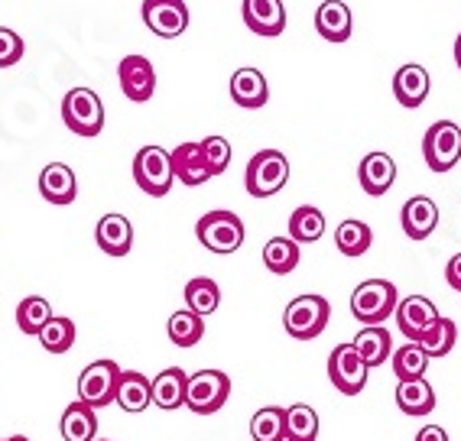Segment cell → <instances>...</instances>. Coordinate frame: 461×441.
I'll return each mask as SVG.
<instances>
[{"mask_svg":"<svg viewBox=\"0 0 461 441\" xmlns=\"http://www.w3.org/2000/svg\"><path fill=\"white\" fill-rule=\"evenodd\" d=\"M445 279H448V286H452L455 292H461V254H455L452 260H448V266H445Z\"/></svg>","mask_w":461,"mask_h":441,"instance_id":"41","label":"cell"},{"mask_svg":"<svg viewBox=\"0 0 461 441\" xmlns=\"http://www.w3.org/2000/svg\"><path fill=\"white\" fill-rule=\"evenodd\" d=\"M331 315V305L325 295H296L283 311V328L296 341H312L325 331Z\"/></svg>","mask_w":461,"mask_h":441,"instance_id":"2","label":"cell"},{"mask_svg":"<svg viewBox=\"0 0 461 441\" xmlns=\"http://www.w3.org/2000/svg\"><path fill=\"white\" fill-rule=\"evenodd\" d=\"M95 240L107 256H127L133 247V224L124 214H104L95 228Z\"/></svg>","mask_w":461,"mask_h":441,"instance_id":"19","label":"cell"},{"mask_svg":"<svg viewBox=\"0 0 461 441\" xmlns=\"http://www.w3.org/2000/svg\"><path fill=\"white\" fill-rule=\"evenodd\" d=\"M117 78H121V91L127 98L143 104V101L153 98L157 91V68L147 56H124L121 66H117Z\"/></svg>","mask_w":461,"mask_h":441,"instance_id":"12","label":"cell"},{"mask_svg":"<svg viewBox=\"0 0 461 441\" xmlns=\"http://www.w3.org/2000/svg\"><path fill=\"white\" fill-rule=\"evenodd\" d=\"M52 305L42 295H26L23 302L17 305V325L23 335H40L42 328L50 325Z\"/></svg>","mask_w":461,"mask_h":441,"instance_id":"37","label":"cell"},{"mask_svg":"<svg viewBox=\"0 0 461 441\" xmlns=\"http://www.w3.org/2000/svg\"><path fill=\"white\" fill-rule=\"evenodd\" d=\"M455 341H458V325H455L452 319H445V315H438L432 325L426 328L420 335V347L429 354V357H448L455 347Z\"/></svg>","mask_w":461,"mask_h":441,"instance_id":"28","label":"cell"},{"mask_svg":"<svg viewBox=\"0 0 461 441\" xmlns=\"http://www.w3.org/2000/svg\"><path fill=\"white\" fill-rule=\"evenodd\" d=\"M114 402L124 412H143V409H149L153 406V380H147L140 370H124L121 383H117Z\"/></svg>","mask_w":461,"mask_h":441,"instance_id":"22","label":"cell"},{"mask_svg":"<svg viewBox=\"0 0 461 441\" xmlns=\"http://www.w3.org/2000/svg\"><path fill=\"white\" fill-rule=\"evenodd\" d=\"M429 88H432L429 72L416 62H410L393 75V94L403 107H420L429 98Z\"/></svg>","mask_w":461,"mask_h":441,"instance_id":"24","label":"cell"},{"mask_svg":"<svg viewBox=\"0 0 461 441\" xmlns=\"http://www.w3.org/2000/svg\"><path fill=\"white\" fill-rule=\"evenodd\" d=\"M400 305V292L390 279H364L351 292V315L361 325H384Z\"/></svg>","mask_w":461,"mask_h":441,"instance_id":"1","label":"cell"},{"mask_svg":"<svg viewBox=\"0 0 461 441\" xmlns=\"http://www.w3.org/2000/svg\"><path fill=\"white\" fill-rule=\"evenodd\" d=\"M250 438L254 441H283L286 438V409L264 406L250 418Z\"/></svg>","mask_w":461,"mask_h":441,"instance_id":"35","label":"cell"},{"mask_svg":"<svg viewBox=\"0 0 461 441\" xmlns=\"http://www.w3.org/2000/svg\"><path fill=\"white\" fill-rule=\"evenodd\" d=\"M230 396V376L221 370H198L189 376V390H185V409L195 416H212L228 402Z\"/></svg>","mask_w":461,"mask_h":441,"instance_id":"8","label":"cell"},{"mask_svg":"<svg viewBox=\"0 0 461 441\" xmlns=\"http://www.w3.org/2000/svg\"><path fill=\"white\" fill-rule=\"evenodd\" d=\"M351 344L357 347V354L364 357L367 367L387 364V357L393 354V341H390V331L384 325H364Z\"/></svg>","mask_w":461,"mask_h":441,"instance_id":"26","label":"cell"},{"mask_svg":"<svg viewBox=\"0 0 461 441\" xmlns=\"http://www.w3.org/2000/svg\"><path fill=\"white\" fill-rule=\"evenodd\" d=\"M124 370L117 367V360H95L82 370L78 376V400L88 402L91 409H107L117 396V383H121Z\"/></svg>","mask_w":461,"mask_h":441,"instance_id":"7","label":"cell"},{"mask_svg":"<svg viewBox=\"0 0 461 441\" xmlns=\"http://www.w3.org/2000/svg\"><path fill=\"white\" fill-rule=\"evenodd\" d=\"M202 153H205V163L212 169V176H221L230 166V143L224 137H218V133L202 140Z\"/></svg>","mask_w":461,"mask_h":441,"instance_id":"39","label":"cell"},{"mask_svg":"<svg viewBox=\"0 0 461 441\" xmlns=\"http://www.w3.org/2000/svg\"><path fill=\"white\" fill-rule=\"evenodd\" d=\"M264 263L270 273L286 276L299 266V244L293 238H270L264 247Z\"/></svg>","mask_w":461,"mask_h":441,"instance_id":"33","label":"cell"},{"mask_svg":"<svg viewBox=\"0 0 461 441\" xmlns=\"http://www.w3.org/2000/svg\"><path fill=\"white\" fill-rule=\"evenodd\" d=\"M40 195L50 204H72L78 195V179L66 163H50L40 172Z\"/></svg>","mask_w":461,"mask_h":441,"instance_id":"21","label":"cell"},{"mask_svg":"<svg viewBox=\"0 0 461 441\" xmlns=\"http://www.w3.org/2000/svg\"><path fill=\"white\" fill-rule=\"evenodd\" d=\"M244 23L257 36H280L286 30V7L283 0H244Z\"/></svg>","mask_w":461,"mask_h":441,"instance_id":"13","label":"cell"},{"mask_svg":"<svg viewBox=\"0 0 461 441\" xmlns=\"http://www.w3.org/2000/svg\"><path fill=\"white\" fill-rule=\"evenodd\" d=\"M0 441H30V438H23V435H10V438H0Z\"/></svg>","mask_w":461,"mask_h":441,"instance_id":"44","label":"cell"},{"mask_svg":"<svg viewBox=\"0 0 461 441\" xmlns=\"http://www.w3.org/2000/svg\"><path fill=\"white\" fill-rule=\"evenodd\" d=\"M321 234H325V214L319 208L303 204V208L293 212V218H289V238L296 240V244H315V240H321Z\"/></svg>","mask_w":461,"mask_h":441,"instance_id":"32","label":"cell"},{"mask_svg":"<svg viewBox=\"0 0 461 441\" xmlns=\"http://www.w3.org/2000/svg\"><path fill=\"white\" fill-rule=\"evenodd\" d=\"M289 182V159L280 149H260L248 163V176L244 185L254 198H270L276 195L283 185Z\"/></svg>","mask_w":461,"mask_h":441,"instance_id":"6","label":"cell"},{"mask_svg":"<svg viewBox=\"0 0 461 441\" xmlns=\"http://www.w3.org/2000/svg\"><path fill=\"white\" fill-rule=\"evenodd\" d=\"M218 305H221V289H218V283L208 276H195L185 283V309H192L195 315H212V311H218Z\"/></svg>","mask_w":461,"mask_h":441,"instance_id":"31","label":"cell"},{"mask_svg":"<svg viewBox=\"0 0 461 441\" xmlns=\"http://www.w3.org/2000/svg\"><path fill=\"white\" fill-rule=\"evenodd\" d=\"M133 182L153 198L169 195V188L176 182L173 156L166 153L163 147H143L140 153L133 156Z\"/></svg>","mask_w":461,"mask_h":441,"instance_id":"5","label":"cell"},{"mask_svg":"<svg viewBox=\"0 0 461 441\" xmlns=\"http://www.w3.org/2000/svg\"><path fill=\"white\" fill-rule=\"evenodd\" d=\"M101 441H107V438H101Z\"/></svg>","mask_w":461,"mask_h":441,"instance_id":"45","label":"cell"},{"mask_svg":"<svg viewBox=\"0 0 461 441\" xmlns=\"http://www.w3.org/2000/svg\"><path fill=\"white\" fill-rule=\"evenodd\" d=\"M400 224H403V234L410 240H426L438 228V204L429 195L410 198L400 212Z\"/></svg>","mask_w":461,"mask_h":441,"instance_id":"17","label":"cell"},{"mask_svg":"<svg viewBox=\"0 0 461 441\" xmlns=\"http://www.w3.org/2000/svg\"><path fill=\"white\" fill-rule=\"evenodd\" d=\"M62 121L78 137H98L104 130V104L91 88H72L62 98Z\"/></svg>","mask_w":461,"mask_h":441,"instance_id":"4","label":"cell"},{"mask_svg":"<svg viewBox=\"0 0 461 441\" xmlns=\"http://www.w3.org/2000/svg\"><path fill=\"white\" fill-rule=\"evenodd\" d=\"M62 438L66 441H98V409L88 402H72L62 412Z\"/></svg>","mask_w":461,"mask_h":441,"instance_id":"25","label":"cell"},{"mask_svg":"<svg viewBox=\"0 0 461 441\" xmlns=\"http://www.w3.org/2000/svg\"><path fill=\"white\" fill-rule=\"evenodd\" d=\"M367 370L371 367L364 364V357L357 354L355 344H338L329 357V380L345 396H357L367 386Z\"/></svg>","mask_w":461,"mask_h":441,"instance_id":"10","label":"cell"},{"mask_svg":"<svg viewBox=\"0 0 461 441\" xmlns=\"http://www.w3.org/2000/svg\"><path fill=\"white\" fill-rule=\"evenodd\" d=\"M371 244H374L371 224H364V220H357V218H348V220H341V224H338V230H335V247L345 256H361V254H367V250H371Z\"/></svg>","mask_w":461,"mask_h":441,"instance_id":"29","label":"cell"},{"mask_svg":"<svg viewBox=\"0 0 461 441\" xmlns=\"http://www.w3.org/2000/svg\"><path fill=\"white\" fill-rule=\"evenodd\" d=\"M230 101L238 107H248V111H257L270 101V88H267L264 72L257 68H238L230 75Z\"/></svg>","mask_w":461,"mask_h":441,"instance_id":"20","label":"cell"},{"mask_svg":"<svg viewBox=\"0 0 461 441\" xmlns=\"http://www.w3.org/2000/svg\"><path fill=\"white\" fill-rule=\"evenodd\" d=\"M195 238L212 254H234L244 244V220L234 212H208L198 218Z\"/></svg>","mask_w":461,"mask_h":441,"instance_id":"3","label":"cell"},{"mask_svg":"<svg viewBox=\"0 0 461 441\" xmlns=\"http://www.w3.org/2000/svg\"><path fill=\"white\" fill-rule=\"evenodd\" d=\"M455 62H458V72H461V33H458V40H455Z\"/></svg>","mask_w":461,"mask_h":441,"instance_id":"43","label":"cell"},{"mask_svg":"<svg viewBox=\"0 0 461 441\" xmlns=\"http://www.w3.org/2000/svg\"><path fill=\"white\" fill-rule=\"evenodd\" d=\"M23 36L17 30H7V26H0V68H10L17 66L20 58H23Z\"/></svg>","mask_w":461,"mask_h":441,"instance_id":"40","label":"cell"},{"mask_svg":"<svg viewBox=\"0 0 461 441\" xmlns=\"http://www.w3.org/2000/svg\"><path fill=\"white\" fill-rule=\"evenodd\" d=\"M396 406L406 416H429L436 409V390H432V383H426V376L406 380L396 386Z\"/></svg>","mask_w":461,"mask_h":441,"instance_id":"27","label":"cell"},{"mask_svg":"<svg viewBox=\"0 0 461 441\" xmlns=\"http://www.w3.org/2000/svg\"><path fill=\"white\" fill-rule=\"evenodd\" d=\"M169 156H173L176 179H179L182 185L195 188V185H205V182L212 179V169H208V163H205L202 143H179Z\"/></svg>","mask_w":461,"mask_h":441,"instance_id":"18","label":"cell"},{"mask_svg":"<svg viewBox=\"0 0 461 441\" xmlns=\"http://www.w3.org/2000/svg\"><path fill=\"white\" fill-rule=\"evenodd\" d=\"M422 156L432 172H448L461 159V127L455 121L432 123L422 137Z\"/></svg>","mask_w":461,"mask_h":441,"instance_id":"9","label":"cell"},{"mask_svg":"<svg viewBox=\"0 0 461 441\" xmlns=\"http://www.w3.org/2000/svg\"><path fill=\"white\" fill-rule=\"evenodd\" d=\"M319 438V412L305 402L286 409V441H315Z\"/></svg>","mask_w":461,"mask_h":441,"instance_id":"36","label":"cell"},{"mask_svg":"<svg viewBox=\"0 0 461 441\" xmlns=\"http://www.w3.org/2000/svg\"><path fill=\"white\" fill-rule=\"evenodd\" d=\"M143 23L153 36L176 40L189 30V7L185 0H143Z\"/></svg>","mask_w":461,"mask_h":441,"instance_id":"11","label":"cell"},{"mask_svg":"<svg viewBox=\"0 0 461 441\" xmlns=\"http://www.w3.org/2000/svg\"><path fill=\"white\" fill-rule=\"evenodd\" d=\"M315 30L325 42H348L355 33V17L345 0H325L315 10Z\"/></svg>","mask_w":461,"mask_h":441,"instance_id":"14","label":"cell"},{"mask_svg":"<svg viewBox=\"0 0 461 441\" xmlns=\"http://www.w3.org/2000/svg\"><path fill=\"white\" fill-rule=\"evenodd\" d=\"M166 331H169V341H173L176 347H195V344L202 341V335H205V319L195 315L192 309H179L169 315Z\"/></svg>","mask_w":461,"mask_h":441,"instance_id":"30","label":"cell"},{"mask_svg":"<svg viewBox=\"0 0 461 441\" xmlns=\"http://www.w3.org/2000/svg\"><path fill=\"white\" fill-rule=\"evenodd\" d=\"M393 374H396V380L400 383H406V380H420V376H426V370H429V354L422 351L420 344L416 341H410V344H403L400 351H393Z\"/></svg>","mask_w":461,"mask_h":441,"instance_id":"34","label":"cell"},{"mask_svg":"<svg viewBox=\"0 0 461 441\" xmlns=\"http://www.w3.org/2000/svg\"><path fill=\"white\" fill-rule=\"evenodd\" d=\"M185 390H189V374L182 367H166L153 380V406L166 409V412L182 409L185 406Z\"/></svg>","mask_w":461,"mask_h":441,"instance_id":"23","label":"cell"},{"mask_svg":"<svg viewBox=\"0 0 461 441\" xmlns=\"http://www.w3.org/2000/svg\"><path fill=\"white\" fill-rule=\"evenodd\" d=\"M416 441H448V432L442 425H426V428L416 432Z\"/></svg>","mask_w":461,"mask_h":441,"instance_id":"42","label":"cell"},{"mask_svg":"<svg viewBox=\"0 0 461 441\" xmlns=\"http://www.w3.org/2000/svg\"><path fill=\"white\" fill-rule=\"evenodd\" d=\"M393 315H396V328H400L410 341H420L422 331L438 319V309L426 295H406V299H400Z\"/></svg>","mask_w":461,"mask_h":441,"instance_id":"15","label":"cell"},{"mask_svg":"<svg viewBox=\"0 0 461 441\" xmlns=\"http://www.w3.org/2000/svg\"><path fill=\"white\" fill-rule=\"evenodd\" d=\"M75 335H78V331H75V321L72 319H66V315H52L50 325L42 328L36 338H40V344L50 354H66V351H72Z\"/></svg>","mask_w":461,"mask_h":441,"instance_id":"38","label":"cell"},{"mask_svg":"<svg viewBox=\"0 0 461 441\" xmlns=\"http://www.w3.org/2000/svg\"><path fill=\"white\" fill-rule=\"evenodd\" d=\"M357 179H361V188L367 192L371 198L387 195L390 188L396 182V163L390 153H367L357 166Z\"/></svg>","mask_w":461,"mask_h":441,"instance_id":"16","label":"cell"}]
</instances>
